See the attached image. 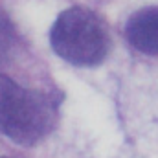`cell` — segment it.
<instances>
[{
	"instance_id": "obj_1",
	"label": "cell",
	"mask_w": 158,
	"mask_h": 158,
	"mask_svg": "<svg viewBox=\"0 0 158 158\" xmlns=\"http://www.w3.org/2000/svg\"><path fill=\"white\" fill-rule=\"evenodd\" d=\"M55 123V105L39 92L26 90L0 76V134L15 143L33 145Z\"/></svg>"
},
{
	"instance_id": "obj_2",
	"label": "cell",
	"mask_w": 158,
	"mask_h": 158,
	"mask_svg": "<svg viewBox=\"0 0 158 158\" xmlns=\"http://www.w3.org/2000/svg\"><path fill=\"white\" fill-rule=\"evenodd\" d=\"M50 42L59 57L76 66L99 64L109 50L101 22L83 7H70L57 17Z\"/></svg>"
},
{
	"instance_id": "obj_3",
	"label": "cell",
	"mask_w": 158,
	"mask_h": 158,
	"mask_svg": "<svg viewBox=\"0 0 158 158\" xmlns=\"http://www.w3.org/2000/svg\"><path fill=\"white\" fill-rule=\"evenodd\" d=\"M125 35L138 52L158 55V7H143L136 11L125 26Z\"/></svg>"
},
{
	"instance_id": "obj_4",
	"label": "cell",
	"mask_w": 158,
	"mask_h": 158,
	"mask_svg": "<svg viewBox=\"0 0 158 158\" xmlns=\"http://www.w3.org/2000/svg\"><path fill=\"white\" fill-rule=\"evenodd\" d=\"M15 42H17V33L15 28L9 20V17L6 15V11L0 7V64H6L15 50Z\"/></svg>"
}]
</instances>
